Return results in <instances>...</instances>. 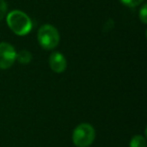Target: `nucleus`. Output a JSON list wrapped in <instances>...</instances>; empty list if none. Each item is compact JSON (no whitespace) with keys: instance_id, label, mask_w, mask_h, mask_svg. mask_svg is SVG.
I'll list each match as a JSON object with an SVG mask.
<instances>
[{"instance_id":"nucleus-1","label":"nucleus","mask_w":147,"mask_h":147,"mask_svg":"<svg viewBox=\"0 0 147 147\" xmlns=\"http://www.w3.org/2000/svg\"><path fill=\"white\" fill-rule=\"evenodd\" d=\"M9 28L17 35H26L32 28V21L26 13L20 10H13L6 17Z\"/></svg>"},{"instance_id":"nucleus-2","label":"nucleus","mask_w":147,"mask_h":147,"mask_svg":"<svg viewBox=\"0 0 147 147\" xmlns=\"http://www.w3.org/2000/svg\"><path fill=\"white\" fill-rule=\"evenodd\" d=\"M37 40L42 49H53L59 45V33L55 26L51 24H45L38 29Z\"/></svg>"},{"instance_id":"nucleus-3","label":"nucleus","mask_w":147,"mask_h":147,"mask_svg":"<svg viewBox=\"0 0 147 147\" xmlns=\"http://www.w3.org/2000/svg\"><path fill=\"white\" fill-rule=\"evenodd\" d=\"M96 132L92 125L82 123L73 132V142L77 147H89L95 140Z\"/></svg>"},{"instance_id":"nucleus-4","label":"nucleus","mask_w":147,"mask_h":147,"mask_svg":"<svg viewBox=\"0 0 147 147\" xmlns=\"http://www.w3.org/2000/svg\"><path fill=\"white\" fill-rule=\"evenodd\" d=\"M15 49L7 42H0V69H9L16 59Z\"/></svg>"},{"instance_id":"nucleus-5","label":"nucleus","mask_w":147,"mask_h":147,"mask_svg":"<svg viewBox=\"0 0 147 147\" xmlns=\"http://www.w3.org/2000/svg\"><path fill=\"white\" fill-rule=\"evenodd\" d=\"M49 63L51 69L55 73L57 74L63 73L67 69V61H65V57L61 53H57V51H55V53H53L51 55L49 59Z\"/></svg>"},{"instance_id":"nucleus-6","label":"nucleus","mask_w":147,"mask_h":147,"mask_svg":"<svg viewBox=\"0 0 147 147\" xmlns=\"http://www.w3.org/2000/svg\"><path fill=\"white\" fill-rule=\"evenodd\" d=\"M31 57H32L31 53L28 51H25V49L20 51L18 53H16V59H18V61L21 63H28L31 61Z\"/></svg>"},{"instance_id":"nucleus-7","label":"nucleus","mask_w":147,"mask_h":147,"mask_svg":"<svg viewBox=\"0 0 147 147\" xmlns=\"http://www.w3.org/2000/svg\"><path fill=\"white\" fill-rule=\"evenodd\" d=\"M130 147H146V140L141 135H136L131 139Z\"/></svg>"},{"instance_id":"nucleus-8","label":"nucleus","mask_w":147,"mask_h":147,"mask_svg":"<svg viewBox=\"0 0 147 147\" xmlns=\"http://www.w3.org/2000/svg\"><path fill=\"white\" fill-rule=\"evenodd\" d=\"M121 3L128 7H136L144 1V0H120Z\"/></svg>"},{"instance_id":"nucleus-9","label":"nucleus","mask_w":147,"mask_h":147,"mask_svg":"<svg viewBox=\"0 0 147 147\" xmlns=\"http://www.w3.org/2000/svg\"><path fill=\"white\" fill-rule=\"evenodd\" d=\"M139 18L142 21V23L146 24L147 23V5L144 4L142 6V8L139 11Z\"/></svg>"},{"instance_id":"nucleus-10","label":"nucleus","mask_w":147,"mask_h":147,"mask_svg":"<svg viewBox=\"0 0 147 147\" xmlns=\"http://www.w3.org/2000/svg\"><path fill=\"white\" fill-rule=\"evenodd\" d=\"M7 12V4L4 0H0V20L5 16Z\"/></svg>"}]
</instances>
